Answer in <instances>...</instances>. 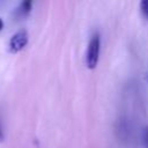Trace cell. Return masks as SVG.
Returning a JSON list of instances; mask_svg holds the SVG:
<instances>
[{
	"label": "cell",
	"mask_w": 148,
	"mask_h": 148,
	"mask_svg": "<svg viewBox=\"0 0 148 148\" xmlns=\"http://www.w3.org/2000/svg\"><path fill=\"white\" fill-rule=\"evenodd\" d=\"M99 46H101V38H99V34L95 32L88 44V49H87V53H86V64L87 67L92 69L96 67L97 62H98V58H99Z\"/></svg>",
	"instance_id": "obj_1"
},
{
	"label": "cell",
	"mask_w": 148,
	"mask_h": 148,
	"mask_svg": "<svg viewBox=\"0 0 148 148\" xmlns=\"http://www.w3.org/2000/svg\"><path fill=\"white\" fill-rule=\"evenodd\" d=\"M29 42V35L25 29H21L16 31L8 42V51L10 53H17L22 51Z\"/></svg>",
	"instance_id": "obj_2"
},
{
	"label": "cell",
	"mask_w": 148,
	"mask_h": 148,
	"mask_svg": "<svg viewBox=\"0 0 148 148\" xmlns=\"http://www.w3.org/2000/svg\"><path fill=\"white\" fill-rule=\"evenodd\" d=\"M116 133L120 140H127L131 135V127L126 118H119L116 124Z\"/></svg>",
	"instance_id": "obj_3"
},
{
	"label": "cell",
	"mask_w": 148,
	"mask_h": 148,
	"mask_svg": "<svg viewBox=\"0 0 148 148\" xmlns=\"http://www.w3.org/2000/svg\"><path fill=\"white\" fill-rule=\"evenodd\" d=\"M32 9V2L30 0H27V1H22L14 10V16L16 18H23L25 16L29 15V13L31 12Z\"/></svg>",
	"instance_id": "obj_4"
},
{
	"label": "cell",
	"mask_w": 148,
	"mask_h": 148,
	"mask_svg": "<svg viewBox=\"0 0 148 148\" xmlns=\"http://www.w3.org/2000/svg\"><path fill=\"white\" fill-rule=\"evenodd\" d=\"M140 9H141V13L143 14V16L146 18H148V0H145L140 3Z\"/></svg>",
	"instance_id": "obj_5"
},
{
	"label": "cell",
	"mask_w": 148,
	"mask_h": 148,
	"mask_svg": "<svg viewBox=\"0 0 148 148\" xmlns=\"http://www.w3.org/2000/svg\"><path fill=\"white\" fill-rule=\"evenodd\" d=\"M142 140H143L146 148H148V126H146L142 131Z\"/></svg>",
	"instance_id": "obj_6"
},
{
	"label": "cell",
	"mask_w": 148,
	"mask_h": 148,
	"mask_svg": "<svg viewBox=\"0 0 148 148\" xmlns=\"http://www.w3.org/2000/svg\"><path fill=\"white\" fill-rule=\"evenodd\" d=\"M5 140V133H3V127H2V124L0 121V142H2Z\"/></svg>",
	"instance_id": "obj_7"
},
{
	"label": "cell",
	"mask_w": 148,
	"mask_h": 148,
	"mask_svg": "<svg viewBox=\"0 0 148 148\" xmlns=\"http://www.w3.org/2000/svg\"><path fill=\"white\" fill-rule=\"evenodd\" d=\"M3 25H5V23H3V21H2V18L0 17V31L3 29Z\"/></svg>",
	"instance_id": "obj_8"
}]
</instances>
